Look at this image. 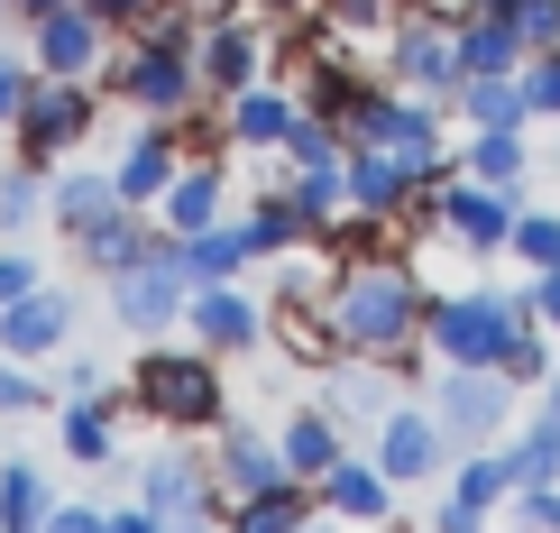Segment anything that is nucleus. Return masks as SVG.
<instances>
[{
    "mask_svg": "<svg viewBox=\"0 0 560 533\" xmlns=\"http://www.w3.org/2000/svg\"><path fill=\"white\" fill-rule=\"evenodd\" d=\"M65 340H74V304H65L56 286H28L19 304H0V350H10V359L37 368V359H56Z\"/></svg>",
    "mask_w": 560,
    "mask_h": 533,
    "instance_id": "obj_15",
    "label": "nucleus"
},
{
    "mask_svg": "<svg viewBox=\"0 0 560 533\" xmlns=\"http://www.w3.org/2000/svg\"><path fill=\"white\" fill-rule=\"evenodd\" d=\"M28 286H37V258L28 248H0V304H19Z\"/></svg>",
    "mask_w": 560,
    "mask_h": 533,
    "instance_id": "obj_44",
    "label": "nucleus"
},
{
    "mask_svg": "<svg viewBox=\"0 0 560 533\" xmlns=\"http://www.w3.org/2000/svg\"><path fill=\"white\" fill-rule=\"evenodd\" d=\"M459 111H469V129H524L533 102H524V74H459L451 92Z\"/></svg>",
    "mask_w": 560,
    "mask_h": 533,
    "instance_id": "obj_27",
    "label": "nucleus"
},
{
    "mask_svg": "<svg viewBox=\"0 0 560 533\" xmlns=\"http://www.w3.org/2000/svg\"><path fill=\"white\" fill-rule=\"evenodd\" d=\"M46 533H110V515H102V506H56Z\"/></svg>",
    "mask_w": 560,
    "mask_h": 533,
    "instance_id": "obj_47",
    "label": "nucleus"
},
{
    "mask_svg": "<svg viewBox=\"0 0 560 533\" xmlns=\"http://www.w3.org/2000/svg\"><path fill=\"white\" fill-rule=\"evenodd\" d=\"M175 166H184L175 129H148V138H138V148L120 157V166H110V184H120V202H138V212H148V202L175 184Z\"/></svg>",
    "mask_w": 560,
    "mask_h": 533,
    "instance_id": "obj_25",
    "label": "nucleus"
},
{
    "mask_svg": "<svg viewBox=\"0 0 560 533\" xmlns=\"http://www.w3.org/2000/svg\"><path fill=\"white\" fill-rule=\"evenodd\" d=\"M340 37H368V28H395V0H322Z\"/></svg>",
    "mask_w": 560,
    "mask_h": 533,
    "instance_id": "obj_39",
    "label": "nucleus"
},
{
    "mask_svg": "<svg viewBox=\"0 0 560 533\" xmlns=\"http://www.w3.org/2000/svg\"><path fill=\"white\" fill-rule=\"evenodd\" d=\"M533 332V294H432L423 340L441 368H505V350Z\"/></svg>",
    "mask_w": 560,
    "mask_h": 533,
    "instance_id": "obj_2",
    "label": "nucleus"
},
{
    "mask_svg": "<svg viewBox=\"0 0 560 533\" xmlns=\"http://www.w3.org/2000/svg\"><path fill=\"white\" fill-rule=\"evenodd\" d=\"M515 212H524V202L515 194H505V184H432V221H441V240H451V248H469V258H487V248H505V230H515Z\"/></svg>",
    "mask_w": 560,
    "mask_h": 533,
    "instance_id": "obj_8",
    "label": "nucleus"
},
{
    "mask_svg": "<svg viewBox=\"0 0 560 533\" xmlns=\"http://www.w3.org/2000/svg\"><path fill=\"white\" fill-rule=\"evenodd\" d=\"M294 120H303V102H294V92H267V83L230 92V111H221V129L240 138V148H285Z\"/></svg>",
    "mask_w": 560,
    "mask_h": 533,
    "instance_id": "obj_22",
    "label": "nucleus"
},
{
    "mask_svg": "<svg viewBox=\"0 0 560 533\" xmlns=\"http://www.w3.org/2000/svg\"><path fill=\"white\" fill-rule=\"evenodd\" d=\"M102 286H110V313H120L129 332H166V322L194 304V267H184V240L166 230V248H148L138 267L102 276Z\"/></svg>",
    "mask_w": 560,
    "mask_h": 533,
    "instance_id": "obj_6",
    "label": "nucleus"
},
{
    "mask_svg": "<svg viewBox=\"0 0 560 533\" xmlns=\"http://www.w3.org/2000/svg\"><path fill=\"white\" fill-rule=\"evenodd\" d=\"M194 56H202V92H221V102H230V92L258 83L267 46H258V28H248V19H212V37H202Z\"/></svg>",
    "mask_w": 560,
    "mask_h": 533,
    "instance_id": "obj_19",
    "label": "nucleus"
},
{
    "mask_svg": "<svg viewBox=\"0 0 560 533\" xmlns=\"http://www.w3.org/2000/svg\"><path fill=\"white\" fill-rule=\"evenodd\" d=\"M138 506H148L156 524H221V515H230L212 460H184V451H166V460L138 470Z\"/></svg>",
    "mask_w": 560,
    "mask_h": 533,
    "instance_id": "obj_9",
    "label": "nucleus"
},
{
    "mask_svg": "<svg viewBox=\"0 0 560 533\" xmlns=\"http://www.w3.org/2000/svg\"><path fill=\"white\" fill-rule=\"evenodd\" d=\"M221 194H230V166H221V157H184V166H175V184L156 194V221H166L175 240H184V230L221 221Z\"/></svg>",
    "mask_w": 560,
    "mask_h": 533,
    "instance_id": "obj_18",
    "label": "nucleus"
},
{
    "mask_svg": "<svg viewBox=\"0 0 560 533\" xmlns=\"http://www.w3.org/2000/svg\"><path fill=\"white\" fill-rule=\"evenodd\" d=\"M524 488V470H515V442H478L469 460H459V478H451V506H441V533H478V515H497L505 497Z\"/></svg>",
    "mask_w": 560,
    "mask_h": 533,
    "instance_id": "obj_11",
    "label": "nucleus"
},
{
    "mask_svg": "<svg viewBox=\"0 0 560 533\" xmlns=\"http://www.w3.org/2000/svg\"><path fill=\"white\" fill-rule=\"evenodd\" d=\"M524 102H533V120H560V46L524 56Z\"/></svg>",
    "mask_w": 560,
    "mask_h": 533,
    "instance_id": "obj_37",
    "label": "nucleus"
},
{
    "mask_svg": "<svg viewBox=\"0 0 560 533\" xmlns=\"http://www.w3.org/2000/svg\"><path fill=\"white\" fill-rule=\"evenodd\" d=\"M386 65L405 92H459V19H413L386 37Z\"/></svg>",
    "mask_w": 560,
    "mask_h": 533,
    "instance_id": "obj_12",
    "label": "nucleus"
},
{
    "mask_svg": "<svg viewBox=\"0 0 560 533\" xmlns=\"http://www.w3.org/2000/svg\"><path fill=\"white\" fill-rule=\"evenodd\" d=\"M276 451H285V470H294V478H313V488H322V478H331V460H340V424H331L322 405H303L294 424L276 432Z\"/></svg>",
    "mask_w": 560,
    "mask_h": 533,
    "instance_id": "obj_29",
    "label": "nucleus"
},
{
    "mask_svg": "<svg viewBox=\"0 0 560 533\" xmlns=\"http://www.w3.org/2000/svg\"><path fill=\"white\" fill-rule=\"evenodd\" d=\"M248 240H258V258H285V248L322 240V221L303 212L294 194H258V202H248Z\"/></svg>",
    "mask_w": 560,
    "mask_h": 533,
    "instance_id": "obj_31",
    "label": "nucleus"
},
{
    "mask_svg": "<svg viewBox=\"0 0 560 533\" xmlns=\"http://www.w3.org/2000/svg\"><path fill=\"white\" fill-rule=\"evenodd\" d=\"M248 258H258L248 221H202V230H184V267H194V286H221V276H240Z\"/></svg>",
    "mask_w": 560,
    "mask_h": 533,
    "instance_id": "obj_26",
    "label": "nucleus"
},
{
    "mask_svg": "<svg viewBox=\"0 0 560 533\" xmlns=\"http://www.w3.org/2000/svg\"><path fill=\"white\" fill-rule=\"evenodd\" d=\"M524 294H533V322H542V332H560V267H542Z\"/></svg>",
    "mask_w": 560,
    "mask_h": 533,
    "instance_id": "obj_45",
    "label": "nucleus"
},
{
    "mask_svg": "<svg viewBox=\"0 0 560 533\" xmlns=\"http://www.w3.org/2000/svg\"><path fill=\"white\" fill-rule=\"evenodd\" d=\"M515 470H524V488H551V478H560V414H551V405L524 424V442H515Z\"/></svg>",
    "mask_w": 560,
    "mask_h": 533,
    "instance_id": "obj_35",
    "label": "nucleus"
},
{
    "mask_svg": "<svg viewBox=\"0 0 560 533\" xmlns=\"http://www.w3.org/2000/svg\"><path fill=\"white\" fill-rule=\"evenodd\" d=\"M505 405H515V378H505V368H451V378L432 386V414H441V432H451L459 451L497 442V432H505Z\"/></svg>",
    "mask_w": 560,
    "mask_h": 533,
    "instance_id": "obj_7",
    "label": "nucleus"
},
{
    "mask_svg": "<svg viewBox=\"0 0 560 533\" xmlns=\"http://www.w3.org/2000/svg\"><path fill=\"white\" fill-rule=\"evenodd\" d=\"M0 10H10V0H0Z\"/></svg>",
    "mask_w": 560,
    "mask_h": 533,
    "instance_id": "obj_50",
    "label": "nucleus"
},
{
    "mask_svg": "<svg viewBox=\"0 0 560 533\" xmlns=\"http://www.w3.org/2000/svg\"><path fill=\"white\" fill-rule=\"evenodd\" d=\"M92 83L83 74H37L28 83V102H19V157H28V166H56L65 148H83V129H92Z\"/></svg>",
    "mask_w": 560,
    "mask_h": 533,
    "instance_id": "obj_5",
    "label": "nucleus"
},
{
    "mask_svg": "<svg viewBox=\"0 0 560 533\" xmlns=\"http://www.w3.org/2000/svg\"><path fill=\"white\" fill-rule=\"evenodd\" d=\"M46 10H65V0H10V19H46Z\"/></svg>",
    "mask_w": 560,
    "mask_h": 533,
    "instance_id": "obj_48",
    "label": "nucleus"
},
{
    "mask_svg": "<svg viewBox=\"0 0 560 533\" xmlns=\"http://www.w3.org/2000/svg\"><path fill=\"white\" fill-rule=\"evenodd\" d=\"M212 478H221V506H240V497H258V488H276V478H294V470H285V451H276L267 432H248V424H221Z\"/></svg>",
    "mask_w": 560,
    "mask_h": 533,
    "instance_id": "obj_16",
    "label": "nucleus"
},
{
    "mask_svg": "<svg viewBox=\"0 0 560 533\" xmlns=\"http://www.w3.org/2000/svg\"><path fill=\"white\" fill-rule=\"evenodd\" d=\"M83 10H102V19H110V37H120V28H148L166 0H83Z\"/></svg>",
    "mask_w": 560,
    "mask_h": 533,
    "instance_id": "obj_43",
    "label": "nucleus"
},
{
    "mask_svg": "<svg viewBox=\"0 0 560 533\" xmlns=\"http://www.w3.org/2000/svg\"><path fill=\"white\" fill-rule=\"evenodd\" d=\"M65 460H74V470H110V460H120V405L102 396V386H92V396H65Z\"/></svg>",
    "mask_w": 560,
    "mask_h": 533,
    "instance_id": "obj_21",
    "label": "nucleus"
},
{
    "mask_svg": "<svg viewBox=\"0 0 560 533\" xmlns=\"http://www.w3.org/2000/svg\"><path fill=\"white\" fill-rule=\"evenodd\" d=\"M19 102H28V65H19V56H0V129L19 120Z\"/></svg>",
    "mask_w": 560,
    "mask_h": 533,
    "instance_id": "obj_46",
    "label": "nucleus"
},
{
    "mask_svg": "<svg viewBox=\"0 0 560 533\" xmlns=\"http://www.w3.org/2000/svg\"><path fill=\"white\" fill-rule=\"evenodd\" d=\"M441 460H451V432H441V414L386 405V424H377V470L395 478V488H413V478H432Z\"/></svg>",
    "mask_w": 560,
    "mask_h": 533,
    "instance_id": "obj_14",
    "label": "nucleus"
},
{
    "mask_svg": "<svg viewBox=\"0 0 560 533\" xmlns=\"http://www.w3.org/2000/svg\"><path fill=\"white\" fill-rule=\"evenodd\" d=\"M148 248H166V221H138V202H120L102 230H83V258H92V276H120V267H138Z\"/></svg>",
    "mask_w": 560,
    "mask_h": 533,
    "instance_id": "obj_23",
    "label": "nucleus"
},
{
    "mask_svg": "<svg viewBox=\"0 0 560 533\" xmlns=\"http://www.w3.org/2000/svg\"><path fill=\"white\" fill-rule=\"evenodd\" d=\"M505 378H515V386H542V378H551V350H542V332H524L515 350H505Z\"/></svg>",
    "mask_w": 560,
    "mask_h": 533,
    "instance_id": "obj_41",
    "label": "nucleus"
},
{
    "mask_svg": "<svg viewBox=\"0 0 560 533\" xmlns=\"http://www.w3.org/2000/svg\"><path fill=\"white\" fill-rule=\"evenodd\" d=\"M515 515L542 524V533H560V478H551V488H515Z\"/></svg>",
    "mask_w": 560,
    "mask_h": 533,
    "instance_id": "obj_42",
    "label": "nucleus"
},
{
    "mask_svg": "<svg viewBox=\"0 0 560 533\" xmlns=\"http://www.w3.org/2000/svg\"><path fill=\"white\" fill-rule=\"evenodd\" d=\"M56 515V488H46L37 460H0V533H46Z\"/></svg>",
    "mask_w": 560,
    "mask_h": 533,
    "instance_id": "obj_30",
    "label": "nucleus"
},
{
    "mask_svg": "<svg viewBox=\"0 0 560 533\" xmlns=\"http://www.w3.org/2000/svg\"><path fill=\"white\" fill-rule=\"evenodd\" d=\"M505 248L542 276V267H560V212H515V230H505Z\"/></svg>",
    "mask_w": 560,
    "mask_h": 533,
    "instance_id": "obj_36",
    "label": "nucleus"
},
{
    "mask_svg": "<svg viewBox=\"0 0 560 533\" xmlns=\"http://www.w3.org/2000/svg\"><path fill=\"white\" fill-rule=\"evenodd\" d=\"M542 405H551V414H560V378H542Z\"/></svg>",
    "mask_w": 560,
    "mask_h": 533,
    "instance_id": "obj_49",
    "label": "nucleus"
},
{
    "mask_svg": "<svg viewBox=\"0 0 560 533\" xmlns=\"http://www.w3.org/2000/svg\"><path fill=\"white\" fill-rule=\"evenodd\" d=\"M524 56H533V46H524V28L505 10L478 0V10L459 19V74H524Z\"/></svg>",
    "mask_w": 560,
    "mask_h": 533,
    "instance_id": "obj_20",
    "label": "nucleus"
},
{
    "mask_svg": "<svg viewBox=\"0 0 560 533\" xmlns=\"http://www.w3.org/2000/svg\"><path fill=\"white\" fill-rule=\"evenodd\" d=\"M294 102H303V111H322V120H340V129H349V111L368 102V83L349 74V65H313V74H303V92H294Z\"/></svg>",
    "mask_w": 560,
    "mask_h": 533,
    "instance_id": "obj_34",
    "label": "nucleus"
},
{
    "mask_svg": "<svg viewBox=\"0 0 560 533\" xmlns=\"http://www.w3.org/2000/svg\"><path fill=\"white\" fill-rule=\"evenodd\" d=\"M349 138H359V148H386L395 166L423 184V194L459 175V166H451V148H441V111H432V102H413V92H377V83H368V102L349 111Z\"/></svg>",
    "mask_w": 560,
    "mask_h": 533,
    "instance_id": "obj_4",
    "label": "nucleus"
},
{
    "mask_svg": "<svg viewBox=\"0 0 560 533\" xmlns=\"http://www.w3.org/2000/svg\"><path fill=\"white\" fill-rule=\"evenodd\" d=\"M28 405H46V386L28 378V359L0 350V414H28Z\"/></svg>",
    "mask_w": 560,
    "mask_h": 533,
    "instance_id": "obj_40",
    "label": "nucleus"
},
{
    "mask_svg": "<svg viewBox=\"0 0 560 533\" xmlns=\"http://www.w3.org/2000/svg\"><path fill=\"white\" fill-rule=\"evenodd\" d=\"M423 313H432V294H423V276H413L405 258H340L331 276V340L340 350H359V359H405L413 340H423Z\"/></svg>",
    "mask_w": 560,
    "mask_h": 533,
    "instance_id": "obj_1",
    "label": "nucleus"
},
{
    "mask_svg": "<svg viewBox=\"0 0 560 533\" xmlns=\"http://www.w3.org/2000/svg\"><path fill=\"white\" fill-rule=\"evenodd\" d=\"M413 202H432V194H423V184H413L405 166H395L386 148H359V138H349V212L395 221V212H413Z\"/></svg>",
    "mask_w": 560,
    "mask_h": 533,
    "instance_id": "obj_17",
    "label": "nucleus"
},
{
    "mask_svg": "<svg viewBox=\"0 0 560 533\" xmlns=\"http://www.w3.org/2000/svg\"><path fill=\"white\" fill-rule=\"evenodd\" d=\"M37 166H28V157H19V166L10 175H0V230H28V212H37Z\"/></svg>",
    "mask_w": 560,
    "mask_h": 533,
    "instance_id": "obj_38",
    "label": "nucleus"
},
{
    "mask_svg": "<svg viewBox=\"0 0 560 533\" xmlns=\"http://www.w3.org/2000/svg\"><path fill=\"white\" fill-rule=\"evenodd\" d=\"M322 506H331V515H359V524H377L386 506H395V478L377 470V460H331V478H322Z\"/></svg>",
    "mask_w": 560,
    "mask_h": 533,
    "instance_id": "obj_24",
    "label": "nucleus"
},
{
    "mask_svg": "<svg viewBox=\"0 0 560 533\" xmlns=\"http://www.w3.org/2000/svg\"><path fill=\"white\" fill-rule=\"evenodd\" d=\"M129 405L156 414L166 432H221L230 424V386H221L212 350H148L129 378Z\"/></svg>",
    "mask_w": 560,
    "mask_h": 533,
    "instance_id": "obj_3",
    "label": "nucleus"
},
{
    "mask_svg": "<svg viewBox=\"0 0 560 533\" xmlns=\"http://www.w3.org/2000/svg\"><path fill=\"white\" fill-rule=\"evenodd\" d=\"M46 202H56L65 240H83V230H102L110 212H120V184H110V175H65L56 194H46Z\"/></svg>",
    "mask_w": 560,
    "mask_h": 533,
    "instance_id": "obj_32",
    "label": "nucleus"
},
{
    "mask_svg": "<svg viewBox=\"0 0 560 533\" xmlns=\"http://www.w3.org/2000/svg\"><path fill=\"white\" fill-rule=\"evenodd\" d=\"M303 515H322V488H313V478H276V488H258V497L230 506V524H240V533H285V524H303Z\"/></svg>",
    "mask_w": 560,
    "mask_h": 533,
    "instance_id": "obj_28",
    "label": "nucleus"
},
{
    "mask_svg": "<svg viewBox=\"0 0 560 533\" xmlns=\"http://www.w3.org/2000/svg\"><path fill=\"white\" fill-rule=\"evenodd\" d=\"M102 46H110V19L102 10H83V0H65V10H46L28 19V56H37V74H102Z\"/></svg>",
    "mask_w": 560,
    "mask_h": 533,
    "instance_id": "obj_10",
    "label": "nucleus"
},
{
    "mask_svg": "<svg viewBox=\"0 0 560 533\" xmlns=\"http://www.w3.org/2000/svg\"><path fill=\"white\" fill-rule=\"evenodd\" d=\"M184 322H194V340H202L212 359H221V350H258V340H267V304H258V294H240L230 276H221V286H194Z\"/></svg>",
    "mask_w": 560,
    "mask_h": 533,
    "instance_id": "obj_13",
    "label": "nucleus"
},
{
    "mask_svg": "<svg viewBox=\"0 0 560 533\" xmlns=\"http://www.w3.org/2000/svg\"><path fill=\"white\" fill-rule=\"evenodd\" d=\"M459 166H469L478 184H505V194H515V184H524V129H478Z\"/></svg>",
    "mask_w": 560,
    "mask_h": 533,
    "instance_id": "obj_33",
    "label": "nucleus"
}]
</instances>
